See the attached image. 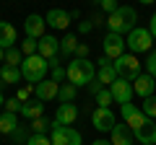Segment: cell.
I'll return each mask as SVG.
<instances>
[{
	"instance_id": "f1b7e54d",
	"label": "cell",
	"mask_w": 156,
	"mask_h": 145,
	"mask_svg": "<svg viewBox=\"0 0 156 145\" xmlns=\"http://www.w3.org/2000/svg\"><path fill=\"white\" fill-rule=\"evenodd\" d=\"M37 49H39V39H31V36H26V39L21 42V52H23V57L37 55Z\"/></svg>"
},
{
	"instance_id": "4316f807",
	"label": "cell",
	"mask_w": 156,
	"mask_h": 145,
	"mask_svg": "<svg viewBox=\"0 0 156 145\" xmlns=\"http://www.w3.org/2000/svg\"><path fill=\"white\" fill-rule=\"evenodd\" d=\"M29 127H31L34 135H47V132H50V127H52V122H50V119H44V117H39V119H31Z\"/></svg>"
},
{
	"instance_id": "4fadbf2b",
	"label": "cell",
	"mask_w": 156,
	"mask_h": 145,
	"mask_svg": "<svg viewBox=\"0 0 156 145\" xmlns=\"http://www.w3.org/2000/svg\"><path fill=\"white\" fill-rule=\"evenodd\" d=\"M34 93H37L39 101H50V99H57V93H60V83L52 78H44L42 83L34 86Z\"/></svg>"
},
{
	"instance_id": "44dd1931",
	"label": "cell",
	"mask_w": 156,
	"mask_h": 145,
	"mask_svg": "<svg viewBox=\"0 0 156 145\" xmlns=\"http://www.w3.org/2000/svg\"><path fill=\"white\" fill-rule=\"evenodd\" d=\"M0 47H3V49L16 47V29L8 21H0Z\"/></svg>"
},
{
	"instance_id": "7402d4cb",
	"label": "cell",
	"mask_w": 156,
	"mask_h": 145,
	"mask_svg": "<svg viewBox=\"0 0 156 145\" xmlns=\"http://www.w3.org/2000/svg\"><path fill=\"white\" fill-rule=\"evenodd\" d=\"M0 78L5 80V86H16V83H21V67H13V65H3L0 67Z\"/></svg>"
},
{
	"instance_id": "d6a6232c",
	"label": "cell",
	"mask_w": 156,
	"mask_h": 145,
	"mask_svg": "<svg viewBox=\"0 0 156 145\" xmlns=\"http://www.w3.org/2000/svg\"><path fill=\"white\" fill-rule=\"evenodd\" d=\"M146 72H148L151 78H156V49L148 55V60H146Z\"/></svg>"
},
{
	"instance_id": "7dc6e473",
	"label": "cell",
	"mask_w": 156,
	"mask_h": 145,
	"mask_svg": "<svg viewBox=\"0 0 156 145\" xmlns=\"http://www.w3.org/2000/svg\"><path fill=\"white\" fill-rule=\"evenodd\" d=\"M91 3H96V5H101V0H91Z\"/></svg>"
},
{
	"instance_id": "6da1fadb",
	"label": "cell",
	"mask_w": 156,
	"mask_h": 145,
	"mask_svg": "<svg viewBox=\"0 0 156 145\" xmlns=\"http://www.w3.org/2000/svg\"><path fill=\"white\" fill-rule=\"evenodd\" d=\"M96 80V62H91L89 57L81 60V57H73L70 65H68V83H73L76 88L81 86H89Z\"/></svg>"
},
{
	"instance_id": "7a4b0ae2",
	"label": "cell",
	"mask_w": 156,
	"mask_h": 145,
	"mask_svg": "<svg viewBox=\"0 0 156 145\" xmlns=\"http://www.w3.org/2000/svg\"><path fill=\"white\" fill-rule=\"evenodd\" d=\"M135 21H138V13H135V8L130 5H120L115 13H109L107 16V26H109L112 34H130L135 29Z\"/></svg>"
},
{
	"instance_id": "4dcf8cb0",
	"label": "cell",
	"mask_w": 156,
	"mask_h": 145,
	"mask_svg": "<svg viewBox=\"0 0 156 145\" xmlns=\"http://www.w3.org/2000/svg\"><path fill=\"white\" fill-rule=\"evenodd\" d=\"M26 145H52V140H50V135H29V140H26Z\"/></svg>"
},
{
	"instance_id": "8992f818",
	"label": "cell",
	"mask_w": 156,
	"mask_h": 145,
	"mask_svg": "<svg viewBox=\"0 0 156 145\" xmlns=\"http://www.w3.org/2000/svg\"><path fill=\"white\" fill-rule=\"evenodd\" d=\"M115 70H117L120 78H128L130 83H133V80L140 75V60L135 55H128V52H125L122 57H117V60H115Z\"/></svg>"
},
{
	"instance_id": "bcb514c9",
	"label": "cell",
	"mask_w": 156,
	"mask_h": 145,
	"mask_svg": "<svg viewBox=\"0 0 156 145\" xmlns=\"http://www.w3.org/2000/svg\"><path fill=\"white\" fill-rule=\"evenodd\" d=\"M3 104H5V99H3V93H0V106H3Z\"/></svg>"
},
{
	"instance_id": "277c9868",
	"label": "cell",
	"mask_w": 156,
	"mask_h": 145,
	"mask_svg": "<svg viewBox=\"0 0 156 145\" xmlns=\"http://www.w3.org/2000/svg\"><path fill=\"white\" fill-rule=\"evenodd\" d=\"M50 140L52 145H83V137L78 130L68 127V124H57V122H52L50 127Z\"/></svg>"
},
{
	"instance_id": "9c48e42d",
	"label": "cell",
	"mask_w": 156,
	"mask_h": 145,
	"mask_svg": "<svg viewBox=\"0 0 156 145\" xmlns=\"http://www.w3.org/2000/svg\"><path fill=\"white\" fill-rule=\"evenodd\" d=\"M91 124H94L99 132H112V127L117 124V119H115V114H112V109L96 106L94 112H91Z\"/></svg>"
},
{
	"instance_id": "836d02e7",
	"label": "cell",
	"mask_w": 156,
	"mask_h": 145,
	"mask_svg": "<svg viewBox=\"0 0 156 145\" xmlns=\"http://www.w3.org/2000/svg\"><path fill=\"white\" fill-rule=\"evenodd\" d=\"M52 80H57V83H62V80H68V67H52Z\"/></svg>"
},
{
	"instance_id": "7c38bea8",
	"label": "cell",
	"mask_w": 156,
	"mask_h": 145,
	"mask_svg": "<svg viewBox=\"0 0 156 145\" xmlns=\"http://www.w3.org/2000/svg\"><path fill=\"white\" fill-rule=\"evenodd\" d=\"M23 31H26V36H31V39H42V36H44V31H47L44 16H39V13L26 16V21H23Z\"/></svg>"
},
{
	"instance_id": "d590c367",
	"label": "cell",
	"mask_w": 156,
	"mask_h": 145,
	"mask_svg": "<svg viewBox=\"0 0 156 145\" xmlns=\"http://www.w3.org/2000/svg\"><path fill=\"white\" fill-rule=\"evenodd\" d=\"M104 88H107V86H104V83H99V80H94V83H89V93H91V96H99V93H101Z\"/></svg>"
},
{
	"instance_id": "5b68a950",
	"label": "cell",
	"mask_w": 156,
	"mask_h": 145,
	"mask_svg": "<svg viewBox=\"0 0 156 145\" xmlns=\"http://www.w3.org/2000/svg\"><path fill=\"white\" fill-rule=\"evenodd\" d=\"M151 42H154V36H151V31H148V29L135 26L133 31L128 34L125 44H128L130 55H143V52H151Z\"/></svg>"
},
{
	"instance_id": "30bf717a",
	"label": "cell",
	"mask_w": 156,
	"mask_h": 145,
	"mask_svg": "<svg viewBox=\"0 0 156 145\" xmlns=\"http://www.w3.org/2000/svg\"><path fill=\"white\" fill-rule=\"evenodd\" d=\"M120 112H122L125 124H128V127L133 130V132H135V130H140V127L146 124V119H148V117H146V114L140 112V109H138L135 104H122V106H120Z\"/></svg>"
},
{
	"instance_id": "ffe728a7",
	"label": "cell",
	"mask_w": 156,
	"mask_h": 145,
	"mask_svg": "<svg viewBox=\"0 0 156 145\" xmlns=\"http://www.w3.org/2000/svg\"><path fill=\"white\" fill-rule=\"evenodd\" d=\"M117 78H120V75H117V70H115V62H109V65H96V80L104 83L107 88H109Z\"/></svg>"
},
{
	"instance_id": "c3c4849f",
	"label": "cell",
	"mask_w": 156,
	"mask_h": 145,
	"mask_svg": "<svg viewBox=\"0 0 156 145\" xmlns=\"http://www.w3.org/2000/svg\"><path fill=\"white\" fill-rule=\"evenodd\" d=\"M3 86H5V80H3V78H0V88H3Z\"/></svg>"
},
{
	"instance_id": "d6986e66",
	"label": "cell",
	"mask_w": 156,
	"mask_h": 145,
	"mask_svg": "<svg viewBox=\"0 0 156 145\" xmlns=\"http://www.w3.org/2000/svg\"><path fill=\"white\" fill-rule=\"evenodd\" d=\"M21 117L23 119H39V117H44V101H26V104L21 106Z\"/></svg>"
},
{
	"instance_id": "ab89813d",
	"label": "cell",
	"mask_w": 156,
	"mask_h": 145,
	"mask_svg": "<svg viewBox=\"0 0 156 145\" xmlns=\"http://www.w3.org/2000/svg\"><path fill=\"white\" fill-rule=\"evenodd\" d=\"M91 29H94V23H91V21H81V23H78V31H81V34H89Z\"/></svg>"
},
{
	"instance_id": "52a82bcc",
	"label": "cell",
	"mask_w": 156,
	"mask_h": 145,
	"mask_svg": "<svg viewBox=\"0 0 156 145\" xmlns=\"http://www.w3.org/2000/svg\"><path fill=\"white\" fill-rule=\"evenodd\" d=\"M37 55L44 57V60L50 62V67H57V65H60V60H57V55H60V39H55V36H50V34H44V36L39 39Z\"/></svg>"
},
{
	"instance_id": "ac0fdd59",
	"label": "cell",
	"mask_w": 156,
	"mask_h": 145,
	"mask_svg": "<svg viewBox=\"0 0 156 145\" xmlns=\"http://www.w3.org/2000/svg\"><path fill=\"white\" fill-rule=\"evenodd\" d=\"M135 140L140 145H156V119H146L140 130H135Z\"/></svg>"
},
{
	"instance_id": "f546056e",
	"label": "cell",
	"mask_w": 156,
	"mask_h": 145,
	"mask_svg": "<svg viewBox=\"0 0 156 145\" xmlns=\"http://www.w3.org/2000/svg\"><path fill=\"white\" fill-rule=\"evenodd\" d=\"M96 104L104 106V109H109V104H115V96H112V91H109V88H104L99 96H96Z\"/></svg>"
},
{
	"instance_id": "f35d334b",
	"label": "cell",
	"mask_w": 156,
	"mask_h": 145,
	"mask_svg": "<svg viewBox=\"0 0 156 145\" xmlns=\"http://www.w3.org/2000/svg\"><path fill=\"white\" fill-rule=\"evenodd\" d=\"M76 57L86 60V57H89V44H83V42H81V44H78V49H76Z\"/></svg>"
},
{
	"instance_id": "83f0119b",
	"label": "cell",
	"mask_w": 156,
	"mask_h": 145,
	"mask_svg": "<svg viewBox=\"0 0 156 145\" xmlns=\"http://www.w3.org/2000/svg\"><path fill=\"white\" fill-rule=\"evenodd\" d=\"M140 112H143L148 119H156V96L143 99V104H140Z\"/></svg>"
},
{
	"instance_id": "8fae6325",
	"label": "cell",
	"mask_w": 156,
	"mask_h": 145,
	"mask_svg": "<svg viewBox=\"0 0 156 145\" xmlns=\"http://www.w3.org/2000/svg\"><path fill=\"white\" fill-rule=\"evenodd\" d=\"M109 91H112V96H115V104H130V99H133V86H130V80L128 78H117L115 83L109 86Z\"/></svg>"
},
{
	"instance_id": "e0dca14e",
	"label": "cell",
	"mask_w": 156,
	"mask_h": 145,
	"mask_svg": "<svg viewBox=\"0 0 156 145\" xmlns=\"http://www.w3.org/2000/svg\"><path fill=\"white\" fill-rule=\"evenodd\" d=\"M154 80H156V78H151L148 72H140L138 78L133 80V91L140 96V99H148V96H154V88H156Z\"/></svg>"
},
{
	"instance_id": "60d3db41",
	"label": "cell",
	"mask_w": 156,
	"mask_h": 145,
	"mask_svg": "<svg viewBox=\"0 0 156 145\" xmlns=\"http://www.w3.org/2000/svg\"><path fill=\"white\" fill-rule=\"evenodd\" d=\"M91 23H94V26H101V23H107L104 13H94V16H91Z\"/></svg>"
},
{
	"instance_id": "ba28073f",
	"label": "cell",
	"mask_w": 156,
	"mask_h": 145,
	"mask_svg": "<svg viewBox=\"0 0 156 145\" xmlns=\"http://www.w3.org/2000/svg\"><path fill=\"white\" fill-rule=\"evenodd\" d=\"M101 49H104V55L109 57L112 62L117 60V57H122L125 49H128V44H125V36H120V34H107L104 42H101Z\"/></svg>"
},
{
	"instance_id": "603a6c76",
	"label": "cell",
	"mask_w": 156,
	"mask_h": 145,
	"mask_svg": "<svg viewBox=\"0 0 156 145\" xmlns=\"http://www.w3.org/2000/svg\"><path fill=\"white\" fill-rule=\"evenodd\" d=\"M78 44H81V42H78V36H76V34H65V36L60 39V55H62V57L76 55Z\"/></svg>"
},
{
	"instance_id": "3957f363",
	"label": "cell",
	"mask_w": 156,
	"mask_h": 145,
	"mask_svg": "<svg viewBox=\"0 0 156 145\" xmlns=\"http://www.w3.org/2000/svg\"><path fill=\"white\" fill-rule=\"evenodd\" d=\"M47 67H50V62L44 60L42 55H31V57H23L21 62V75L29 80V83H42V80L47 78Z\"/></svg>"
},
{
	"instance_id": "7bdbcfd3",
	"label": "cell",
	"mask_w": 156,
	"mask_h": 145,
	"mask_svg": "<svg viewBox=\"0 0 156 145\" xmlns=\"http://www.w3.org/2000/svg\"><path fill=\"white\" fill-rule=\"evenodd\" d=\"M91 145H112V143H109V140H94Z\"/></svg>"
},
{
	"instance_id": "ee69618b",
	"label": "cell",
	"mask_w": 156,
	"mask_h": 145,
	"mask_svg": "<svg viewBox=\"0 0 156 145\" xmlns=\"http://www.w3.org/2000/svg\"><path fill=\"white\" fill-rule=\"evenodd\" d=\"M0 62H5V49L0 47Z\"/></svg>"
},
{
	"instance_id": "484cf974",
	"label": "cell",
	"mask_w": 156,
	"mask_h": 145,
	"mask_svg": "<svg viewBox=\"0 0 156 145\" xmlns=\"http://www.w3.org/2000/svg\"><path fill=\"white\" fill-rule=\"evenodd\" d=\"M23 62V52L16 49V47H11V49H5V62L3 65H13V67H21Z\"/></svg>"
},
{
	"instance_id": "f6af8a7d",
	"label": "cell",
	"mask_w": 156,
	"mask_h": 145,
	"mask_svg": "<svg viewBox=\"0 0 156 145\" xmlns=\"http://www.w3.org/2000/svg\"><path fill=\"white\" fill-rule=\"evenodd\" d=\"M138 3H143V5H151V3H156V0H138Z\"/></svg>"
},
{
	"instance_id": "5bb4252c",
	"label": "cell",
	"mask_w": 156,
	"mask_h": 145,
	"mask_svg": "<svg viewBox=\"0 0 156 145\" xmlns=\"http://www.w3.org/2000/svg\"><path fill=\"white\" fill-rule=\"evenodd\" d=\"M70 13L68 11H62V8H50L47 11V16H44V21H47V26H52V29H62L65 31L68 26H70Z\"/></svg>"
},
{
	"instance_id": "1f68e13d",
	"label": "cell",
	"mask_w": 156,
	"mask_h": 145,
	"mask_svg": "<svg viewBox=\"0 0 156 145\" xmlns=\"http://www.w3.org/2000/svg\"><path fill=\"white\" fill-rule=\"evenodd\" d=\"M21 106H23V101H18L16 96H13V99L5 101V112H11V114H21Z\"/></svg>"
},
{
	"instance_id": "9a60e30c",
	"label": "cell",
	"mask_w": 156,
	"mask_h": 145,
	"mask_svg": "<svg viewBox=\"0 0 156 145\" xmlns=\"http://www.w3.org/2000/svg\"><path fill=\"white\" fill-rule=\"evenodd\" d=\"M76 119H78V106L73 104V101H70V104H57V112H55V119H52V122L68 124V127H70Z\"/></svg>"
},
{
	"instance_id": "8d00e7d4",
	"label": "cell",
	"mask_w": 156,
	"mask_h": 145,
	"mask_svg": "<svg viewBox=\"0 0 156 145\" xmlns=\"http://www.w3.org/2000/svg\"><path fill=\"white\" fill-rule=\"evenodd\" d=\"M34 93V88L31 86H26V88H18V93H16V99L18 101H29V96Z\"/></svg>"
},
{
	"instance_id": "74e56055",
	"label": "cell",
	"mask_w": 156,
	"mask_h": 145,
	"mask_svg": "<svg viewBox=\"0 0 156 145\" xmlns=\"http://www.w3.org/2000/svg\"><path fill=\"white\" fill-rule=\"evenodd\" d=\"M11 137H13V140H18V143H26V140H29V137H26V132H23V127H21V124L16 127V132H13Z\"/></svg>"
},
{
	"instance_id": "b9f144b4",
	"label": "cell",
	"mask_w": 156,
	"mask_h": 145,
	"mask_svg": "<svg viewBox=\"0 0 156 145\" xmlns=\"http://www.w3.org/2000/svg\"><path fill=\"white\" fill-rule=\"evenodd\" d=\"M148 31H151V36H154V39H156V13H154V16H151V26H148Z\"/></svg>"
},
{
	"instance_id": "e575fe53",
	"label": "cell",
	"mask_w": 156,
	"mask_h": 145,
	"mask_svg": "<svg viewBox=\"0 0 156 145\" xmlns=\"http://www.w3.org/2000/svg\"><path fill=\"white\" fill-rule=\"evenodd\" d=\"M117 8H120V5H117V0H101V11H104L107 16H109V13H115Z\"/></svg>"
},
{
	"instance_id": "d4e9b609",
	"label": "cell",
	"mask_w": 156,
	"mask_h": 145,
	"mask_svg": "<svg viewBox=\"0 0 156 145\" xmlns=\"http://www.w3.org/2000/svg\"><path fill=\"white\" fill-rule=\"evenodd\" d=\"M76 96H78V88H76L73 83H60V93H57L60 104H70Z\"/></svg>"
},
{
	"instance_id": "2e32d148",
	"label": "cell",
	"mask_w": 156,
	"mask_h": 145,
	"mask_svg": "<svg viewBox=\"0 0 156 145\" xmlns=\"http://www.w3.org/2000/svg\"><path fill=\"white\" fill-rule=\"evenodd\" d=\"M135 140V132L128 127V124H115L109 132V143L112 145H133Z\"/></svg>"
},
{
	"instance_id": "cb8c5ba5",
	"label": "cell",
	"mask_w": 156,
	"mask_h": 145,
	"mask_svg": "<svg viewBox=\"0 0 156 145\" xmlns=\"http://www.w3.org/2000/svg\"><path fill=\"white\" fill-rule=\"evenodd\" d=\"M16 127H18V117H16V114L5 112L3 117H0V132H3V135H13Z\"/></svg>"
}]
</instances>
